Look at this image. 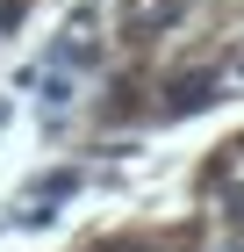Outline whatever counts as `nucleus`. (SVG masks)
Listing matches in <instances>:
<instances>
[{
    "label": "nucleus",
    "mask_w": 244,
    "mask_h": 252,
    "mask_svg": "<svg viewBox=\"0 0 244 252\" xmlns=\"http://www.w3.org/2000/svg\"><path fill=\"white\" fill-rule=\"evenodd\" d=\"M216 101V72H180L165 87V116H194V108H208Z\"/></svg>",
    "instance_id": "nucleus-3"
},
{
    "label": "nucleus",
    "mask_w": 244,
    "mask_h": 252,
    "mask_svg": "<svg viewBox=\"0 0 244 252\" xmlns=\"http://www.w3.org/2000/svg\"><path fill=\"white\" fill-rule=\"evenodd\" d=\"M165 22H180V0H130V7H122V36H158V29H165Z\"/></svg>",
    "instance_id": "nucleus-2"
},
{
    "label": "nucleus",
    "mask_w": 244,
    "mask_h": 252,
    "mask_svg": "<svg viewBox=\"0 0 244 252\" xmlns=\"http://www.w3.org/2000/svg\"><path fill=\"white\" fill-rule=\"evenodd\" d=\"M108 252H122V245H108Z\"/></svg>",
    "instance_id": "nucleus-4"
},
{
    "label": "nucleus",
    "mask_w": 244,
    "mask_h": 252,
    "mask_svg": "<svg viewBox=\"0 0 244 252\" xmlns=\"http://www.w3.org/2000/svg\"><path fill=\"white\" fill-rule=\"evenodd\" d=\"M72 188H79V173H43L36 188H29V194L15 202V223H22V231H36V223H51V216H57L51 202H65Z\"/></svg>",
    "instance_id": "nucleus-1"
}]
</instances>
